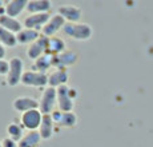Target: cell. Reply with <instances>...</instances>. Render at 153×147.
Instances as JSON below:
<instances>
[{"mask_svg":"<svg viewBox=\"0 0 153 147\" xmlns=\"http://www.w3.org/2000/svg\"><path fill=\"white\" fill-rule=\"evenodd\" d=\"M69 80V74L68 70H60L56 68L55 71L48 74V87L59 88L61 86H67Z\"/></svg>","mask_w":153,"mask_h":147,"instance_id":"obj_14","label":"cell"},{"mask_svg":"<svg viewBox=\"0 0 153 147\" xmlns=\"http://www.w3.org/2000/svg\"><path fill=\"white\" fill-rule=\"evenodd\" d=\"M40 36H42V32L35 31V29H29V28H23L22 31L16 35L17 44H22V46H29V44H32L33 42H36Z\"/></svg>","mask_w":153,"mask_h":147,"instance_id":"obj_18","label":"cell"},{"mask_svg":"<svg viewBox=\"0 0 153 147\" xmlns=\"http://www.w3.org/2000/svg\"><path fill=\"white\" fill-rule=\"evenodd\" d=\"M0 27L8 29V31H11L12 34L17 35L23 28H24V26H23V23L20 22L19 19L11 17V16H8V15L4 14V15H0Z\"/></svg>","mask_w":153,"mask_h":147,"instance_id":"obj_16","label":"cell"},{"mask_svg":"<svg viewBox=\"0 0 153 147\" xmlns=\"http://www.w3.org/2000/svg\"><path fill=\"white\" fill-rule=\"evenodd\" d=\"M61 32L65 38L76 42H87L92 38L93 28L88 23H65Z\"/></svg>","mask_w":153,"mask_h":147,"instance_id":"obj_1","label":"cell"},{"mask_svg":"<svg viewBox=\"0 0 153 147\" xmlns=\"http://www.w3.org/2000/svg\"><path fill=\"white\" fill-rule=\"evenodd\" d=\"M0 43H1L5 48H13L15 46H17V38H16V35L12 34L11 31L0 27Z\"/></svg>","mask_w":153,"mask_h":147,"instance_id":"obj_24","label":"cell"},{"mask_svg":"<svg viewBox=\"0 0 153 147\" xmlns=\"http://www.w3.org/2000/svg\"><path fill=\"white\" fill-rule=\"evenodd\" d=\"M5 55H7V48H5V47L0 43V59H4Z\"/></svg>","mask_w":153,"mask_h":147,"instance_id":"obj_27","label":"cell"},{"mask_svg":"<svg viewBox=\"0 0 153 147\" xmlns=\"http://www.w3.org/2000/svg\"><path fill=\"white\" fill-rule=\"evenodd\" d=\"M57 14L61 15L65 23H80L83 17V10L73 4H64L57 10Z\"/></svg>","mask_w":153,"mask_h":147,"instance_id":"obj_12","label":"cell"},{"mask_svg":"<svg viewBox=\"0 0 153 147\" xmlns=\"http://www.w3.org/2000/svg\"><path fill=\"white\" fill-rule=\"evenodd\" d=\"M57 90V107L63 112H71L75 108V99L77 96V90L68 86H61Z\"/></svg>","mask_w":153,"mask_h":147,"instance_id":"obj_2","label":"cell"},{"mask_svg":"<svg viewBox=\"0 0 153 147\" xmlns=\"http://www.w3.org/2000/svg\"><path fill=\"white\" fill-rule=\"evenodd\" d=\"M10 71V60L0 59V76H7Z\"/></svg>","mask_w":153,"mask_h":147,"instance_id":"obj_25","label":"cell"},{"mask_svg":"<svg viewBox=\"0 0 153 147\" xmlns=\"http://www.w3.org/2000/svg\"><path fill=\"white\" fill-rule=\"evenodd\" d=\"M48 51V38L42 35L36 42H33L32 44H29L27 48V56L31 60H36L40 56H43L44 54H47Z\"/></svg>","mask_w":153,"mask_h":147,"instance_id":"obj_11","label":"cell"},{"mask_svg":"<svg viewBox=\"0 0 153 147\" xmlns=\"http://www.w3.org/2000/svg\"><path fill=\"white\" fill-rule=\"evenodd\" d=\"M29 0H10V2L5 3V15L11 17H16L20 16L25 10H27V5H28Z\"/></svg>","mask_w":153,"mask_h":147,"instance_id":"obj_15","label":"cell"},{"mask_svg":"<svg viewBox=\"0 0 153 147\" xmlns=\"http://www.w3.org/2000/svg\"><path fill=\"white\" fill-rule=\"evenodd\" d=\"M55 124L61 128H75L79 123V118L73 111L71 112H63L60 110H55L51 114Z\"/></svg>","mask_w":153,"mask_h":147,"instance_id":"obj_7","label":"cell"},{"mask_svg":"<svg viewBox=\"0 0 153 147\" xmlns=\"http://www.w3.org/2000/svg\"><path fill=\"white\" fill-rule=\"evenodd\" d=\"M12 108L16 112H20V115H22L29 110L39 108V100L32 98V96H17L12 102Z\"/></svg>","mask_w":153,"mask_h":147,"instance_id":"obj_13","label":"cell"},{"mask_svg":"<svg viewBox=\"0 0 153 147\" xmlns=\"http://www.w3.org/2000/svg\"><path fill=\"white\" fill-rule=\"evenodd\" d=\"M57 106V90L52 87L44 88L42 98L39 100V110L44 115H51Z\"/></svg>","mask_w":153,"mask_h":147,"instance_id":"obj_4","label":"cell"},{"mask_svg":"<svg viewBox=\"0 0 153 147\" xmlns=\"http://www.w3.org/2000/svg\"><path fill=\"white\" fill-rule=\"evenodd\" d=\"M7 134L8 138L13 139L15 142L19 143L22 140V138L25 135V128L23 127L22 123H16V122H11L7 126Z\"/></svg>","mask_w":153,"mask_h":147,"instance_id":"obj_23","label":"cell"},{"mask_svg":"<svg viewBox=\"0 0 153 147\" xmlns=\"http://www.w3.org/2000/svg\"><path fill=\"white\" fill-rule=\"evenodd\" d=\"M52 8V3L49 0H29L27 11L29 15L33 14H49Z\"/></svg>","mask_w":153,"mask_h":147,"instance_id":"obj_17","label":"cell"},{"mask_svg":"<svg viewBox=\"0 0 153 147\" xmlns=\"http://www.w3.org/2000/svg\"><path fill=\"white\" fill-rule=\"evenodd\" d=\"M25 70H24V62L22 58L19 56H13L10 59V71L7 78V84L10 87H16L19 84H22V79L24 75Z\"/></svg>","mask_w":153,"mask_h":147,"instance_id":"obj_3","label":"cell"},{"mask_svg":"<svg viewBox=\"0 0 153 147\" xmlns=\"http://www.w3.org/2000/svg\"><path fill=\"white\" fill-rule=\"evenodd\" d=\"M22 84L25 87L47 88L48 87V74L35 71V70H28L23 75Z\"/></svg>","mask_w":153,"mask_h":147,"instance_id":"obj_5","label":"cell"},{"mask_svg":"<svg viewBox=\"0 0 153 147\" xmlns=\"http://www.w3.org/2000/svg\"><path fill=\"white\" fill-rule=\"evenodd\" d=\"M43 118L44 114L39 108H35V110H29L27 112L22 114L20 115V123L27 131H39Z\"/></svg>","mask_w":153,"mask_h":147,"instance_id":"obj_6","label":"cell"},{"mask_svg":"<svg viewBox=\"0 0 153 147\" xmlns=\"http://www.w3.org/2000/svg\"><path fill=\"white\" fill-rule=\"evenodd\" d=\"M55 122L52 119L51 115H44L43 118V122L40 124V128H39V132H40V136H42L43 140H49L55 134Z\"/></svg>","mask_w":153,"mask_h":147,"instance_id":"obj_19","label":"cell"},{"mask_svg":"<svg viewBox=\"0 0 153 147\" xmlns=\"http://www.w3.org/2000/svg\"><path fill=\"white\" fill-rule=\"evenodd\" d=\"M67 51V43L63 38L60 36H53V38H49L48 39V51L51 55H56L61 54V52Z\"/></svg>","mask_w":153,"mask_h":147,"instance_id":"obj_22","label":"cell"},{"mask_svg":"<svg viewBox=\"0 0 153 147\" xmlns=\"http://www.w3.org/2000/svg\"><path fill=\"white\" fill-rule=\"evenodd\" d=\"M64 26H65V20H64V17L59 14H55V15L51 16V19L48 20V23L44 26V28L42 29V35L47 36L48 39L49 38H53V36L57 35V32L63 31Z\"/></svg>","mask_w":153,"mask_h":147,"instance_id":"obj_9","label":"cell"},{"mask_svg":"<svg viewBox=\"0 0 153 147\" xmlns=\"http://www.w3.org/2000/svg\"><path fill=\"white\" fill-rule=\"evenodd\" d=\"M51 16H52L51 14H33V15H28V16H25V19L23 20V26H24V28L35 29V31L42 32V29L44 28V26L48 23V20L51 19Z\"/></svg>","mask_w":153,"mask_h":147,"instance_id":"obj_10","label":"cell"},{"mask_svg":"<svg viewBox=\"0 0 153 147\" xmlns=\"http://www.w3.org/2000/svg\"><path fill=\"white\" fill-rule=\"evenodd\" d=\"M43 139L39 131H27L19 142V147H39Z\"/></svg>","mask_w":153,"mask_h":147,"instance_id":"obj_21","label":"cell"},{"mask_svg":"<svg viewBox=\"0 0 153 147\" xmlns=\"http://www.w3.org/2000/svg\"><path fill=\"white\" fill-rule=\"evenodd\" d=\"M0 147H3V140H0Z\"/></svg>","mask_w":153,"mask_h":147,"instance_id":"obj_29","label":"cell"},{"mask_svg":"<svg viewBox=\"0 0 153 147\" xmlns=\"http://www.w3.org/2000/svg\"><path fill=\"white\" fill-rule=\"evenodd\" d=\"M79 62V54L75 51H67L61 52V54L56 55L55 60H53V67L55 68H60V70H68L69 67L75 66Z\"/></svg>","mask_w":153,"mask_h":147,"instance_id":"obj_8","label":"cell"},{"mask_svg":"<svg viewBox=\"0 0 153 147\" xmlns=\"http://www.w3.org/2000/svg\"><path fill=\"white\" fill-rule=\"evenodd\" d=\"M53 60H55L53 55H51L49 52H47V54H44L43 56H40L39 59H36V60L33 62L32 70L47 74L48 70H51V67H53Z\"/></svg>","mask_w":153,"mask_h":147,"instance_id":"obj_20","label":"cell"},{"mask_svg":"<svg viewBox=\"0 0 153 147\" xmlns=\"http://www.w3.org/2000/svg\"><path fill=\"white\" fill-rule=\"evenodd\" d=\"M3 147H19V143L7 136V138L3 139Z\"/></svg>","mask_w":153,"mask_h":147,"instance_id":"obj_26","label":"cell"},{"mask_svg":"<svg viewBox=\"0 0 153 147\" xmlns=\"http://www.w3.org/2000/svg\"><path fill=\"white\" fill-rule=\"evenodd\" d=\"M4 7H5V3L0 0V15H4V14H5V11H4Z\"/></svg>","mask_w":153,"mask_h":147,"instance_id":"obj_28","label":"cell"}]
</instances>
